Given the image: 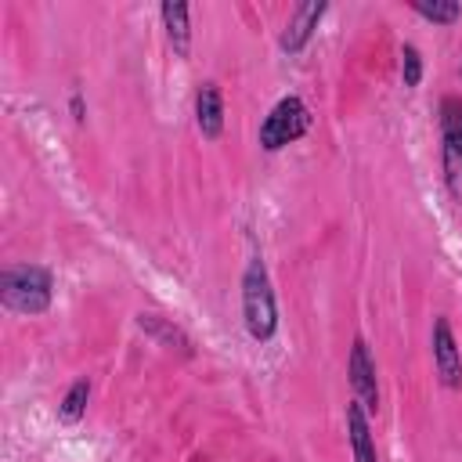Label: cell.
Segmentation results:
<instances>
[{
	"label": "cell",
	"mask_w": 462,
	"mask_h": 462,
	"mask_svg": "<svg viewBox=\"0 0 462 462\" xmlns=\"http://www.w3.org/2000/svg\"><path fill=\"white\" fill-rule=\"evenodd\" d=\"M242 318H245V332L256 343L274 339V332H278V303H274L267 263L260 256H253L245 263V274H242Z\"/></svg>",
	"instance_id": "obj_1"
},
{
	"label": "cell",
	"mask_w": 462,
	"mask_h": 462,
	"mask_svg": "<svg viewBox=\"0 0 462 462\" xmlns=\"http://www.w3.org/2000/svg\"><path fill=\"white\" fill-rule=\"evenodd\" d=\"M51 292H54L51 271L40 263H18L0 274V300L14 314H29V318L43 314L51 307Z\"/></svg>",
	"instance_id": "obj_2"
},
{
	"label": "cell",
	"mask_w": 462,
	"mask_h": 462,
	"mask_svg": "<svg viewBox=\"0 0 462 462\" xmlns=\"http://www.w3.org/2000/svg\"><path fill=\"white\" fill-rule=\"evenodd\" d=\"M307 130H310V108L303 105V97L289 94V97H282L263 116V123H260V148L263 152H278V148L300 141Z\"/></svg>",
	"instance_id": "obj_3"
},
{
	"label": "cell",
	"mask_w": 462,
	"mask_h": 462,
	"mask_svg": "<svg viewBox=\"0 0 462 462\" xmlns=\"http://www.w3.org/2000/svg\"><path fill=\"white\" fill-rule=\"evenodd\" d=\"M440 170L455 202H462V101H440Z\"/></svg>",
	"instance_id": "obj_4"
},
{
	"label": "cell",
	"mask_w": 462,
	"mask_h": 462,
	"mask_svg": "<svg viewBox=\"0 0 462 462\" xmlns=\"http://www.w3.org/2000/svg\"><path fill=\"white\" fill-rule=\"evenodd\" d=\"M346 379H350V390H354V401L372 415L379 411V383H375V365H372V354H368V343L357 336L354 346H350V357H346Z\"/></svg>",
	"instance_id": "obj_5"
},
{
	"label": "cell",
	"mask_w": 462,
	"mask_h": 462,
	"mask_svg": "<svg viewBox=\"0 0 462 462\" xmlns=\"http://www.w3.org/2000/svg\"><path fill=\"white\" fill-rule=\"evenodd\" d=\"M433 368H437V379L448 386V390H462V354H458V343H455V332H451V321L448 318H437L433 321Z\"/></svg>",
	"instance_id": "obj_6"
},
{
	"label": "cell",
	"mask_w": 462,
	"mask_h": 462,
	"mask_svg": "<svg viewBox=\"0 0 462 462\" xmlns=\"http://www.w3.org/2000/svg\"><path fill=\"white\" fill-rule=\"evenodd\" d=\"M321 14H325V4H321V0L300 4V7L292 11V18H289V25H285L282 40H278V43H282V51H289V54H300V51L310 43V36H314V29H318Z\"/></svg>",
	"instance_id": "obj_7"
},
{
	"label": "cell",
	"mask_w": 462,
	"mask_h": 462,
	"mask_svg": "<svg viewBox=\"0 0 462 462\" xmlns=\"http://www.w3.org/2000/svg\"><path fill=\"white\" fill-rule=\"evenodd\" d=\"M195 123H199V134L217 141L224 134V97H220V87L217 83H202L199 94H195Z\"/></svg>",
	"instance_id": "obj_8"
},
{
	"label": "cell",
	"mask_w": 462,
	"mask_h": 462,
	"mask_svg": "<svg viewBox=\"0 0 462 462\" xmlns=\"http://www.w3.org/2000/svg\"><path fill=\"white\" fill-rule=\"evenodd\" d=\"M346 437H350L354 462H379V451H375V440H372V426H368V411L357 401L346 404Z\"/></svg>",
	"instance_id": "obj_9"
},
{
	"label": "cell",
	"mask_w": 462,
	"mask_h": 462,
	"mask_svg": "<svg viewBox=\"0 0 462 462\" xmlns=\"http://www.w3.org/2000/svg\"><path fill=\"white\" fill-rule=\"evenodd\" d=\"M159 14H162L166 40H170L173 54H177V58H188V54H191V29H188V14H191V7L180 4V0H166V4L159 7Z\"/></svg>",
	"instance_id": "obj_10"
},
{
	"label": "cell",
	"mask_w": 462,
	"mask_h": 462,
	"mask_svg": "<svg viewBox=\"0 0 462 462\" xmlns=\"http://www.w3.org/2000/svg\"><path fill=\"white\" fill-rule=\"evenodd\" d=\"M137 325H141V328H144L152 339H159L162 346L180 350L184 357L191 354V339H188V336H184V332H180L173 321H166V318H159V314H144V310H141V314H137Z\"/></svg>",
	"instance_id": "obj_11"
},
{
	"label": "cell",
	"mask_w": 462,
	"mask_h": 462,
	"mask_svg": "<svg viewBox=\"0 0 462 462\" xmlns=\"http://www.w3.org/2000/svg\"><path fill=\"white\" fill-rule=\"evenodd\" d=\"M411 11L422 14L433 25H455L458 14H462V7L455 0H411Z\"/></svg>",
	"instance_id": "obj_12"
},
{
	"label": "cell",
	"mask_w": 462,
	"mask_h": 462,
	"mask_svg": "<svg viewBox=\"0 0 462 462\" xmlns=\"http://www.w3.org/2000/svg\"><path fill=\"white\" fill-rule=\"evenodd\" d=\"M87 401H90V383L87 379H76L69 386V393L61 397V404H58V419L61 422H79L83 411H87Z\"/></svg>",
	"instance_id": "obj_13"
},
{
	"label": "cell",
	"mask_w": 462,
	"mask_h": 462,
	"mask_svg": "<svg viewBox=\"0 0 462 462\" xmlns=\"http://www.w3.org/2000/svg\"><path fill=\"white\" fill-rule=\"evenodd\" d=\"M401 79H404V87H419L422 83V54L411 43L401 47Z\"/></svg>",
	"instance_id": "obj_14"
},
{
	"label": "cell",
	"mask_w": 462,
	"mask_h": 462,
	"mask_svg": "<svg viewBox=\"0 0 462 462\" xmlns=\"http://www.w3.org/2000/svg\"><path fill=\"white\" fill-rule=\"evenodd\" d=\"M72 116H76V123H83V97L79 94H72Z\"/></svg>",
	"instance_id": "obj_15"
}]
</instances>
